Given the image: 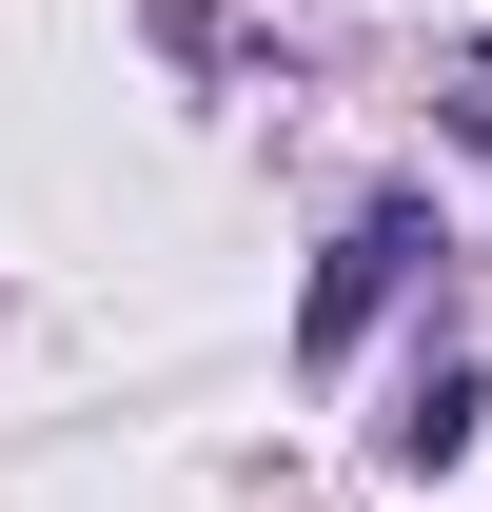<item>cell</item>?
<instances>
[{
  "instance_id": "6da1fadb",
  "label": "cell",
  "mask_w": 492,
  "mask_h": 512,
  "mask_svg": "<svg viewBox=\"0 0 492 512\" xmlns=\"http://www.w3.org/2000/svg\"><path fill=\"white\" fill-rule=\"evenodd\" d=\"M414 256H433V217H414V197H374L355 237L315 256V296H296V355H355V335H374V296H394Z\"/></svg>"
},
{
  "instance_id": "7a4b0ae2",
  "label": "cell",
  "mask_w": 492,
  "mask_h": 512,
  "mask_svg": "<svg viewBox=\"0 0 492 512\" xmlns=\"http://www.w3.org/2000/svg\"><path fill=\"white\" fill-rule=\"evenodd\" d=\"M473 355H414V394H394V473H453V453H473Z\"/></svg>"
}]
</instances>
